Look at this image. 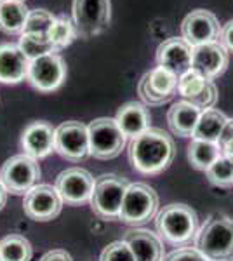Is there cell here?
<instances>
[{
  "label": "cell",
  "instance_id": "obj_24",
  "mask_svg": "<svg viewBox=\"0 0 233 261\" xmlns=\"http://www.w3.org/2000/svg\"><path fill=\"white\" fill-rule=\"evenodd\" d=\"M228 122V117L223 112L211 108V110L202 112L200 119L197 122V127L193 130V140H202V141H213L219 143L221 133Z\"/></svg>",
  "mask_w": 233,
  "mask_h": 261
},
{
  "label": "cell",
  "instance_id": "obj_15",
  "mask_svg": "<svg viewBox=\"0 0 233 261\" xmlns=\"http://www.w3.org/2000/svg\"><path fill=\"white\" fill-rule=\"evenodd\" d=\"M177 94L183 96L185 101L195 105L202 112L214 108L218 103V87L213 81L202 77L195 70H188L177 79Z\"/></svg>",
  "mask_w": 233,
  "mask_h": 261
},
{
  "label": "cell",
  "instance_id": "obj_5",
  "mask_svg": "<svg viewBox=\"0 0 233 261\" xmlns=\"http://www.w3.org/2000/svg\"><path fill=\"white\" fill-rule=\"evenodd\" d=\"M157 213H159V195L153 188L146 183H131L127 187L118 214L122 223L138 226L153 220Z\"/></svg>",
  "mask_w": 233,
  "mask_h": 261
},
{
  "label": "cell",
  "instance_id": "obj_19",
  "mask_svg": "<svg viewBox=\"0 0 233 261\" xmlns=\"http://www.w3.org/2000/svg\"><path fill=\"white\" fill-rule=\"evenodd\" d=\"M30 60L23 54L18 45L2 44L0 45V82L19 84L28 79Z\"/></svg>",
  "mask_w": 233,
  "mask_h": 261
},
{
  "label": "cell",
  "instance_id": "obj_31",
  "mask_svg": "<svg viewBox=\"0 0 233 261\" xmlns=\"http://www.w3.org/2000/svg\"><path fill=\"white\" fill-rule=\"evenodd\" d=\"M99 261H136V256L125 241H115L105 247Z\"/></svg>",
  "mask_w": 233,
  "mask_h": 261
},
{
  "label": "cell",
  "instance_id": "obj_36",
  "mask_svg": "<svg viewBox=\"0 0 233 261\" xmlns=\"http://www.w3.org/2000/svg\"><path fill=\"white\" fill-rule=\"evenodd\" d=\"M7 193H9V192L6 190V187H4L2 181H0V209H2L4 205H6V202H7Z\"/></svg>",
  "mask_w": 233,
  "mask_h": 261
},
{
  "label": "cell",
  "instance_id": "obj_2",
  "mask_svg": "<svg viewBox=\"0 0 233 261\" xmlns=\"http://www.w3.org/2000/svg\"><path fill=\"white\" fill-rule=\"evenodd\" d=\"M155 228L160 239L171 246L183 247L195 241L198 231V216L186 204H169L155 216Z\"/></svg>",
  "mask_w": 233,
  "mask_h": 261
},
{
  "label": "cell",
  "instance_id": "obj_12",
  "mask_svg": "<svg viewBox=\"0 0 233 261\" xmlns=\"http://www.w3.org/2000/svg\"><path fill=\"white\" fill-rule=\"evenodd\" d=\"M54 151L70 162H80L89 155V130L87 125L77 120L63 122L56 127Z\"/></svg>",
  "mask_w": 233,
  "mask_h": 261
},
{
  "label": "cell",
  "instance_id": "obj_13",
  "mask_svg": "<svg viewBox=\"0 0 233 261\" xmlns=\"http://www.w3.org/2000/svg\"><path fill=\"white\" fill-rule=\"evenodd\" d=\"M63 204L65 202L59 197L56 187H53V185H35L24 195L23 209L30 220L50 221L59 216Z\"/></svg>",
  "mask_w": 233,
  "mask_h": 261
},
{
  "label": "cell",
  "instance_id": "obj_26",
  "mask_svg": "<svg viewBox=\"0 0 233 261\" xmlns=\"http://www.w3.org/2000/svg\"><path fill=\"white\" fill-rule=\"evenodd\" d=\"M0 256L2 261H30L33 256V247L23 235L12 233L0 241Z\"/></svg>",
  "mask_w": 233,
  "mask_h": 261
},
{
  "label": "cell",
  "instance_id": "obj_27",
  "mask_svg": "<svg viewBox=\"0 0 233 261\" xmlns=\"http://www.w3.org/2000/svg\"><path fill=\"white\" fill-rule=\"evenodd\" d=\"M18 47L23 50V54L28 58L30 61L37 60L45 54L56 53L53 42L49 40V37L45 35H35V33H21Z\"/></svg>",
  "mask_w": 233,
  "mask_h": 261
},
{
  "label": "cell",
  "instance_id": "obj_6",
  "mask_svg": "<svg viewBox=\"0 0 233 261\" xmlns=\"http://www.w3.org/2000/svg\"><path fill=\"white\" fill-rule=\"evenodd\" d=\"M129 181L117 174H103L94 181V190L91 197V207L101 220L118 218L122 200L129 187Z\"/></svg>",
  "mask_w": 233,
  "mask_h": 261
},
{
  "label": "cell",
  "instance_id": "obj_38",
  "mask_svg": "<svg viewBox=\"0 0 233 261\" xmlns=\"http://www.w3.org/2000/svg\"><path fill=\"white\" fill-rule=\"evenodd\" d=\"M0 261H2V256H0Z\"/></svg>",
  "mask_w": 233,
  "mask_h": 261
},
{
  "label": "cell",
  "instance_id": "obj_29",
  "mask_svg": "<svg viewBox=\"0 0 233 261\" xmlns=\"http://www.w3.org/2000/svg\"><path fill=\"white\" fill-rule=\"evenodd\" d=\"M205 174H207V179H209L214 187L230 188L233 187V161L221 155V157L207 169Z\"/></svg>",
  "mask_w": 233,
  "mask_h": 261
},
{
  "label": "cell",
  "instance_id": "obj_20",
  "mask_svg": "<svg viewBox=\"0 0 233 261\" xmlns=\"http://www.w3.org/2000/svg\"><path fill=\"white\" fill-rule=\"evenodd\" d=\"M115 120L127 140H134L141 133H145L146 129H150L151 115L145 103L129 101V103L122 105L118 108Z\"/></svg>",
  "mask_w": 233,
  "mask_h": 261
},
{
  "label": "cell",
  "instance_id": "obj_7",
  "mask_svg": "<svg viewBox=\"0 0 233 261\" xmlns=\"http://www.w3.org/2000/svg\"><path fill=\"white\" fill-rule=\"evenodd\" d=\"M73 27L80 39H92L103 33L112 21L110 0H73Z\"/></svg>",
  "mask_w": 233,
  "mask_h": 261
},
{
  "label": "cell",
  "instance_id": "obj_18",
  "mask_svg": "<svg viewBox=\"0 0 233 261\" xmlns=\"http://www.w3.org/2000/svg\"><path fill=\"white\" fill-rule=\"evenodd\" d=\"M56 143V129L49 122H32L21 134V148L33 159H45L54 151Z\"/></svg>",
  "mask_w": 233,
  "mask_h": 261
},
{
  "label": "cell",
  "instance_id": "obj_4",
  "mask_svg": "<svg viewBox=\"0 0 233 261\" xmlns=\"http://www.w3.org/2000/svg\"><path fill=\"white\" fill-rule=\"evenodd\" d=\"M89 130V155L99 161H110L122 153L127 138L118 127L115 119L99 117L87 125Z\"/></svg>",
  "mask_w": 233,
  "mask_h": 261
},
{
  "label": "cell",
  "instance_id": "obj_23",
  "mask_svg": "<svg viewBox=\"0 0 233 261\" xmlns=\"http://www.w3.org/2000/svg\"><path fill=\"white\" fill-rule=\"evenodd\" d=\"M30 9L19 0H2L0 2V30L7 35H21L24 30Z\"/></svg>",
  "mask_w": 233,
  "mask_h": 261
},
{
  "label": "cell",
  "instance_id": "obj_35",
  "mask_svg": "<svg viewBox=\"0 0 233 261\" xmlns=\"http://www.w3.org/2000/svg\"><path fill=\"white\" fill-rule=\"evenodd\" d=\"M219 146H221V151H223L224 157H228L230 161H233V138L219 141Z\"/></svg>",
  "mask_w": 233,
  "mask_h": 261
},
{
  "label": "cell",
  "instance_id": "obj_34",
  "mask_svg": "<svg viewBox=\"0 0 233 261\" xmlns=\"http://www.w3.org/2000/svg\"><path fill=\"white\" fill-rule=\"evenodd\" d=\"M40 261H73V258H71L70 252H66L65 249H53V251L45 252L40 258Z\"/></svg>",
  "mask_w": 233,
  "mask_h": 261
},
{
  "label": "cell",
  "instance_id": "obj_17",
  "mask_svg": "<svg viewBox=\"0 0 233 261\" xmlns=\"http://www.w3.org/2000/svg\"><path fill=\"white\" fill-rule=\"evenodd\" d=\"M192 54L193 47L186 42L183 37H171L164 40L157 49V65L160 68L174 73L177 79L192 70Z\"/></svg>",
  "mask_w": 233,
  "mask_h": 261
},
{
  "label": "cell",
  "instance_id": "obj_32",
  "mask_svg": "<svg viewBox=\"0 0 233 261\" xmlns=\"http://www.w3.org/2000/svg\"><path fill=\"white\" fill-rule=\"evenodd\" d=\"M164 261H207L195 247H181L167 254Z\"/></svg>",
  "mask_w": 233,
  "mask_h": 261
},
{
  "label": "cell",
  "instance_id": "obj_16",
  "mask_svg": "<svg viewBox=\"0 0 233 261\" xmlns=\"http://www.w3.org/2000/svg\"><path fill=\"white\" fill-rule=\"evenodd\" d=\"M228 63H230V53L224 49V45L219 40L193 47L192 70L209 81L223 75L228 68Z\"/></svg>",
  "mask_w": 233,
  "mask_h": 261
},
{
  "label": "cell",
  "instance_id": "obj_11",
  "mask_svg": "<svg viewBox=\"0 0 233 261\" xmlns=\"http://www.w3.org/2000/svg\"><path fill=\"white\" fill-rule=\"evenodd\" d=\"M94 181L89 171L82 167H70L59 172L54 187L66 205H82L91 202Z\"/></svg>",
  "mask_w": 233,
  "mask_h": 261
},
{
  "label": "cell",
  "instance_id": "obj_22",
  "mask_svg": "<svg viewBox=\"0 0 233 261\" xmlns=\"http://www.w3.org/2000/svg\"><path fill=\"white\" fill-rule=\"evenodd\" d=\"M202 110L188 101H177L167 112V124L174 136L192 138L197 122L200 119Z\"/></svg>",
  "mask_w": 233,
  "mask_h": 261
},
{
  "label": "cell",
  "instance_id": "obj_25",
  "mask_svg": "<svg viewBox=\"0 0 233 261\" xmlns=\"http://www.w3.org/2000/svg\"><path fill=\"white\" fill-rule=\"evenodd\" d=\"M223 155L219 143L213 141H202V140H192L188 145V161L197 171L207 172L213 164Z\"/></svg>",
  "mask_w": 233,
  "mask_h": 261
},
{
  "label": "cell",
  "instance_id": "obj_1",
  "mask_svg": "<svg viewBox=\"0 0 233 261\" xmlns=\"http://www.w3.org/2000/svg\"><path fill=\"white\" fill-rule=\"evenodd\" d=\"M129 162L141 174H160L176 157V145L165 130L150 127L129 143Z\"/></svg>",
  "mask_w": 233,
  "mask_h": 261
},
{
  "label": "cell",
  "instance_id": "obj_28",
  "mask_svg": "<svg viewBox=\"0 0 233 261\" xmlns=\"http://www.w3.org/2000/svg\"><path fill=\"white\" fill-rule=\"evenodd\" d=\"M49 40L53 42L56 53H59L61 49L68 47V45L77 39V32H75L73 21H70L66 16H59L54 21L53 28L49 32Z\"/></svg>",
  "mask_w": 233,
  "mask_h": 261
},
{
  "label": "cell",
  "instance_id": "obj_10",
  "mask_svg": "<svg viewBox=\"0 0 233 261\" xmlns=\"http://www.w3.org/2000/svg\"><path fill=\"white\" fill-rule=\"evenodd\" d=\"M138 94L145 105L162 107L177 94V77L171 71L157 66L141 77L138 84Z\"/></svg>",
  "mask_w": 233,
  "mask_h": 261
},
{
  "label": "cell",
  "instance_id": "obj_30",
  "mask_svg": "<svg viewBox=\"0 0 233 261\" xmlns=\"http://www.w3.org/2000/svg\"><path fill=\"white\" fill-rule=\"evenodd\" d=\"M56 16H53L45 9H30L23 33H35V35H49Z\"/></svg>",
  "mask_w": 233,
  "mask_h": 261
},
{
  "label": "cell",
  "instance_id": "obj_33",
  "mask_svg": "<svg viewBox=\"0 0 233 261\" xmlns=\"http://www.w3.org/2000/svg\"><path fill=\"white\" fill-rule=\"evenodd\" d=\"M219 42L224 45L228 53H233V19L224 23L221 27V33H219Z\"/></svg>",
  "mask_w": 233,
  "mask_h": 261
},
{
  "label": "cell",
  "instance_id": "obj_37",
  "mask_svg": "<svg viewBox=\"0 0 233 261\" xmlns=\"http://www.w3.org/2000/svg\"><path fill=\"white\" fill-rule=\"evenodd\" d=\"M19 2H24V0H19Z\"/></svg>",
  "mask_w": 233,
  "mask_h": 261
},
{
  "label": "cell",
  "instance_id": "obj_39",
  "mask_svg": "<svg viewBox=\"0 0 233 261\" xmlns=\"http://www.w3.org/2000/svg\"><path fill=\"white\" fill-rule=\"evenodd\" d=\"M0 2H2V0H0Z\"/></svg>",
  "mask_w": 233,
  "mask_h": 261
},
{
  "label": "cell",
  "instance_id": "obj_21",
  "mask_svg": "<svg viewBox=\"0 0 233 261\" xmlns=\"http://www.w3.org/2000/svg\"><path fill=\"white\" fill-rule=\"evenodd\" d=\"M124 241L133 249L136 261H164V246L157 233L145 228H133Z\"/></svg>",
  "mask_w": 233,
  "mask_h": 261
},
{
  "label": "cell",
  "instance_id": "obj_8",
  "mask_svg": "<svg viewBox=\"0 0 233 261\" xmlns=\"http://www.w3.org/2000/svg\"><path fill=\"white\" fill-rule=\"evenodd\" d=\"M40 176L42 171L37 159L27 153L11 157L0 169V181L6 190L14 195H27L39 183Z\"/></svg>",
  "mask_w": 233,
  "mask_h": 261
},
{
  "label": "cell",
  "instance_id": "obj_9",
  "mask_svg": "<svg viewBox=\"0 0 233 261\" xmlns=\"http://www.w3.org/2000/svg\"><path fill=\"white\" fill-rule=\"evenodd\" d=\"M33 89L40 92L58 91L66 81V63L58 53H50L30 61L28 79Z\"/></svg>",
  "mask_w": 233,
  "mask_h": 261
},
{
  "label": "cell",
  "instance_id": "obj_14",
  "mask_svg": "<svg viewBox=\"0 0 233 261\" xmlns=\"http://www.w3.org/2000/svg\"><path fill=\"white\" fill-rule=\"evenodd\" d=\"M219 33H221V24L216 14L205 9L192 11L181 23V37L192 47L219 40Z\"/></svg>",
  "mask_w": 233,
  "mask_h": 261
},
{
  "label": "cell",
  "instance_id": "obj_3",
  "mask_svg": "<svg viewBox=\"0 0 233 261\" xmlns=\"http://www.w3.org/2000/svg\"><path fill=\"white\" fill-rule=\"evenodd\" d=\"M195 249L207 261H233V220L214 214L198 228Z\"/></svg>",
  "mask_w": 233,
  "mask_h": 261
}]
</instances>
